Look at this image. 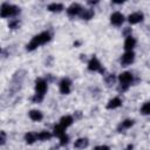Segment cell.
<instances>
[{"mask_svg":"<svg viewBox=\"0 0 150 150\" xmlns=\"http://www.w3.org/2000/svg\"><path fill=\"white\" fill-rule=\"evenodd\" d=\"M50 39H52V34H50L49 32H47V30H46V32H42V33L35 35V36L30 40V42L26 46V49H27L28 52H32V50L36 49L38 47H40V46H42V45L49 42Z\"/></svg>","mask_w":150,"mask_h":150,"instance_id":"6da1fadb","label":"cell"},{"mask_svg":"<svg viewBox=\"0 0 150 150\" xmlns=\"http://www.w3.org/2000/svg\"><path fill=\"white\" fill-rule=\"evenodd\" d=\"M25 79V71L23 70H19L14 74V76L12 77V81H11V84H9V90L13 94L18 93L21 88V84H22V81Z\"/></svg>","mask_w":150,"mask_h":150,"instance_id":"7a4b0ae2","label":"cell"},{"mask_svg":"<svg viewBox=\"0 0 150 150\" xmlns=\"http://www.w3.org/2000/svg\"><path fill=\"white\" fill-rule=\"evenodd\" d=\"M118 81H120V84H121L120 88H118V90L120 91H125L130 87V84L132 83L134 75L130 71H123V73H121L118 75Z\"/></svg>","mask_w":150,"mask_h":150,"instance_id":"3957f363","label":"cell"},{"mask_svg":"<svg viewBox=\"0 0 150 150\" xmlns=\"http://www.w3.org/2000/svg\"><path fill=\"white\" fill-rule=\"evenodd\" d=\"M20 13V8L15 5H11L8 2H4L1 5V9H0V14L1 18H9V16H15Z\"/></svg>","mask_w":150,"mask_h":150,"instance_id":"277c9868","label":"cell"},{"mask_svg":"<svg viewBox=\"0 0 150 150\" xmlns=\"http://www.w3.org/2000/svg\"><path fill=\"white\" fill-rule=\"evenodd\" d=\"M88 69H89L90 71H100L101 74H103V73L105 71L104 68L102 67L101 62L97 60L96 56H93V57L88 61Z\"/></svg>","mask_w":150,"mask_h":150,"instance_id":"5b68a950","label":"cell"},{"mask_svg":"<svg viewBox=\"0 0 150 150\" xmlns=\"http://www.w3.org/2000/svg\"><path fill=\"white\" fill-rule=\"evenodd\" d=\"M47 84H48V81H46L45 79H41V77L36 79L35 80V93L45 96L47 91Z\"/></svg>","mask_w":150,"mask_h":150,"instance_id":"8992f818","label":"cell"},{"mask_svg":"<svg viewBox=\"0 0 150 150\" xmlns=\"http://www.w3.org/2000/svg\"><path fill=\"white\" fill-rule=\"evenodd\" d=\"M59 89H60L61 94H64V95L69 94L70 89H71V81L68 77H63L59 83Z\"/></svg>","mask_w":150,"mask_h":150,"instance_id":"52a82bcc","label":"cell"},{"mask_svg":"<svg viewBox=\"0 0 150 150\" xmlns=\"http://www.w3.org/2000/svg\"><path fill=\"white\" fill-rule=\"evenodd\" d=\"M135 60V54L134 52H125L122 56H121V64L123 67H127L129 64H131Z\"/></svg>","mask_w":150,"mask_h":150,"instance_id":"ba28073f","label":"cell"},{"mask_svg":"<svg viewBox=\"0 0 150 150\" xmlns=\"http://www.w3.org/2000/svg\"><path fill=\"white\" fill-rule=\"evenodd\" d=\"M83 12V8H82V6L80 5V4H71L68 8H67V14L69 15V16H75V15H79V14H81Z\"/></svg>","mask_w":150,"mask_h":150,"instance_id":"9c48e42d","label":"cell"},{"mask_svg":"<svg viewBox=\"0 0 150 150\" xmlns=\"http://www.w3.org/2000/svg\"><path fill=\"white\" fill-rule=\"evenodd\" d=\"M124 21V16L122 13L120 12H115L110 15V22L114 25V26H121Z\"/></svg>","mask_w":150,"mask_h":150,"instance_id":"30bf717a","label":"cell"},{"mask_svg":"<svg viewBox=\"0 0 150 150\" xmlns=\"http://www.w3.org/2000/svg\"><path fill=\"white\" fill-rule=\"evenodd\" d=\"M143 18H144V15H143L142 12H135V13H131V14L128 16V21H129V23H131V25H136V23L141 22V21L143 20Z\"/></svg>","mask_w":150,"mask_h":150,"instance_id":"8fae6325","label":"cell"},{"mask_svg":"<svg viewBox=\"0 0 150 150\" xmlns=\"http://www.w3.org/2000/svg\"><path fill=\"white\" fill-rule=\"evenodd\" d=\"M136 46V40L135 38H132L131 35H128L125 41H124V49L125 52H132L134 47Z\"/></svg>","mask_w":150,"mask_h":150,"instance_id":"7c38bea8","label":"cell"},{"mask_svg":"<svg viewBox=\"0 0 150 150\" xmlns=\"http://www.w3.org/2000/svg\"><path fill=\"white\" fill-rule=\"evenodd\" d=\"M134 125V120H130V118H127V120H124V121H122L120 124H118V127H117V131H120V132H122V131H124V130H127V129H129V128H131Z\"/></svg>","mask_w":150,"mask_h":150,"instance_id":"4fadbf2b","label":"cell"},{"mask_svg":"<svg viewBox=\"0 0 150 150\" xmlns=\"http://www.w3.org/2000/svg\"><path fill=\"white\" fill-rule=\"evenodd\" d=\"M121 105H122V100L116 96L109 100V102L107 103V109H116V108H120Z\"/></svg>","mask_w":150,"mask_h":150,"instance_id":"5bb4252c","label":"cell"},{"mask_svg":"<svg viewBox=\"0 0 150 150\" xmlns=\"http://www.w3.org/2000/svg\"><path fill=\"white\" fill-rule=\"evenodd\" d=\"M28 116L32 121L34 122H40L42 118H43V114L40 111V110H36V109H33L28 112Z\"/></svg>","mask_w":150,"mask_h":150,"instance_id":"9a60e30c","label":"cell"},{"mask_svg":"<svg viewBox=\"0 0 150 150\" xmlns=\"http://www.w3.org/2000/svg\"><path fill=\"white\" fill-rule=\"evenodd\" d=\"M73 122H74L73 116H70V115H66V116H62V117H61V120H60V123H59V124L66 129V128L70 127V125L73 124Z\"/></svg>","mask_w":150,"mask_h":150,"instance_id":"2e32d148","label":"cell"},{"mask_svg":"<svg viewBox=\"0 0 150 150\" xmlns=\"http://www.w3.org/2000/svg\"><path fill=\"white\" fill-rule=\"evenodd\" d=\"M89 144V141L88 138H84V137H81V138H77L74 143V148L75 149H84L87 148Z\"/></svg>","mask_w":150,"mask_h":150,"instance_id":"e0dca14e","label":"cell"},{"mask_svg":"<svg viewBox=\"0 0 150 150\" xmlns=\"http://www.w3.org/2000/svg\"><path fill=\"white\" fill-rule=\"evenodd\" d=\"M39 138H38V134L36 132H33V131H30V132H27L26 135H25V141H26V143H28V144H33L35 141H38Z\"/></svg>","mask_w":150,"mask_h":150,"instance_id":"ac0fdd59","label":"cell"},{"mask_svg":"<svg viewBox=\"0 0 150 150\" xmlns=\"http://www.w3.org/2000/svg\"><path fill=\"white\" fill-rule=\"evenodd\" d=\"M63 9V5L60 4V2H53V4H49L48 5V11L50 12H55V13H59Z\"/></svg>","mask_w":150,"mask_h":150,"instance_id":"d6986e66","label":"cell"},{"mask_svg":"<svg viewBox=\"0 0 150 150\" xmlns=\"http://www.w3.org/2000/svg\"><path fill=\"white\" fill-rule=\"evenodd\" d=\"M64 130H66V129H64L63 127H61L60 124H57V125L54 127V129H53V134L60 138V137H62L63 135H66V131H64Z\"/></svg>","mask_w":150,"mask_h":150,"instance_id":"ffe728a7","label":"cell"},{"mask_svg":"<svg viewBox=\"0 0 150 150\" xmlns=\"http://www.w3.org/2000/svg\"><path fill=\"white\" fill-rule=\"evenodd\" d=\"M94 16V11L93 9H83V12L81 13V18L83 20H90Z\"/></svg>","mask_w":150,"mask_h":150,"instance_id":"44dd1931","label":"cell"},{"mask_svg":"<svg viewBox=\"0 0 150 150\" xmlns=\"http://www.w3.org/2000/svg\"><path fill=\"white\" fill-rule=\"evenodd\" d=\"M52 136H53V135H52L49 131H41V132L38 134V138H39L40 141H47V139H50Z\"/></svg>","mask_w":150,"mask_h":150,"instance_id":"7402d4cb","label":"cell"},{"mask_svg":"<svg viewBox=\"0 0 150 150\" xmlns=\"http://www.w3.org/2000/svg\"><path fill=\"white\" fill-rule=\"evenodd\" d=\"M8 27L11 29H16L20 27V20L19 19H12L9 22H8Z\"/></svg>","mask_w":150,"mask_h":150,"instance_id":"603a6c76","label":"cell"},{"mask_svg":"<svg viewBox=\"0 0 150 150\" xmlns=\"http://www.w3.org/2000/svg\"><path fill=\"white\" fill-rule=\"evenodd\" d=\"M115 81H116V76L114 74H109L108 76H105V83H107L108 87L112 86L115 83Z\"/></svg>","mask_w":150,"mask_h":150,"instance_id":"cb8c5ba5","label":"cell"},{"mask_svg":"<svg viewBox=\"0 0 150 150\" xmlns=\"http://www.w3.org/2000/svg\"><path fill=\"white\" fill-rule=\"evenodd\" d=\"M141 112L143 115H150V102H145L142 108H141Z\"/></svg>","mask_w":150,"mask_h":150,"instance_id":"d4e9b609","label":"cell"},{"mask_svg":"<svg viewBox=\"0 0 150 150\" xmlns=\"http://www.w3.org/2000/svg\"><path fill=\"white\" fill-rule=\"evenodd\" d=\"M43 97H45V96L39 95V94H36V93H35V94H34V96L32 97V101H33L34 103H40V102L43 100Z\"/></svg>","mask_w":150,"mask_h":150,"instance_id":"484cf974","label":"cell"},{"mask_svg":"<svg viewBox=\"0 0 150 150\" xmlns=\"http://www.w3.org/2000/svg\"><path fill=\"white\" fill-rule=\"evenodd\" d=\"M68 142H69L68 135H63L62 137H60V144L61 145H66V144H68Z\"/></svg>","mask_w":150,"mask_h":150,"instance_id":"4316f807","label":"cell"},{"mask_svg":"<svg viewBox=\"0 0 150 150\" xmlns=\"http://www.w3.org/2000/svg\"><path fill=\"white\" fill-rule=\"evenodd\" d=\"M0 135H1V138H0V141H1V145H4L5 142H6V134H5V131H1Z\"/></svg>","mask_w":150,"mask_h":150,"instance_id":"83f0119b","label":"cell"},{"mask_svg":"<svg viewBox=\"0 0 150 150\" xmlns=\"http://www.w3.org/2000/svg\"><path fill=\"white\" fill-rule=\"evenodd\" d=\"M94 150H110V148L107 146V145H98V146H96Z\"/></svg>","mask_w":150,"mask_h":150,"instance_id":"f1b7e54d","label":"cell"},{"mask_svg":"<svg viewBox=\"0 0 150 150\" xmlns=\"http://www.w3.org/2000/svg\"><path fill=\"white\" fill-rule=\"evenodd\" d=\"M131 149H132V145H131V144H129V145L127 146V150H131Z\"/></svg>","mask_w":150,"mask_h":150,"instance_id":"f546056e","label":"cell"}]
</instances>
